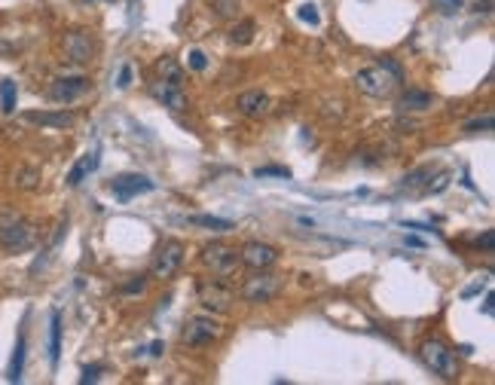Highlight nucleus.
<instances>
[{
    "label": "nucleus",
    "mask_w": 495,
    "mask_h": 385,
    "mask_svg": "<svg viewBox=\"0 0 495 385\" xmlns=\"http://www.w3.org/2000/svg\"><path fill=\"white\" fill-rule=\"evenodd\" d=\"M254 174L257 178H291V171L281 169V165H266V169H257Z\"/></svg>",
    "instance_id": "nucleus-29"
},
{
    "label": "nucleus",
    "mask_w": 495,
    "mask_h": 385,
    "mask_svg": "<svg viewBox=\"0 0 495 385\" xmlns=\"http://www.w3.org/2000/svg\"><path fill=\"white\" fill-rule=\"evenodd\" d=\"M98 165H101V156H98V150H92V153H86V156H80L77 165H73V169L68 171V178H64V181H68V187H80V183L86 181L89 174L98 169Z\"/></svg>",
    "instance_id": "nucleus-16"
},
{
    "label": "nucleus",
    "mask_w": 495,
    "mask_h": 385,
    "mask_svg": "<svg viewBox=\"0 0 495 385\" xmlns=\"http://www.w3.org/2000/svg\"><path fill=\"white\" fill-rule=\"evenodd\" d=\"M156 183L147 178V174H116L114 181H110V192L119 199V202H128L135 196H141V192H153Z\"/></svg>",
    "instance_id": "nucleus-9"
},
{
    "label": "nucleus",
    "mask_w": 495,
    "mask_h": 385,
    "mask_svg": "<svg viewBox=\"0 0 495 385\" xmlns=\"http://www.w3.org/2000/svg\"><path fill=\"white\" fill-rule=\"evenodd\" d=\"M181 263H183V245L178 242V238H169V242H162L159 245V251H156V260H153V269L150 275L153 279H171L174 272L181 269Z\"/></svg>",
    "instance_id": "nucleus-8"
},
{
    "label": "nucleus",
    "mask_w": 495,
    "mask_h": 385,
    "mask_svg": "<svg viewBox=\"0 0 495 385\" xmlns=\"http://www.w3.org/2000/svg\"><path fill=\"white\" fill-rule=\"evenodd\" d=\"M431 165H422V169H416V171H410V174H403V181H401V190H412V187H419L422 181L425 178H431Z\"/></svg>",
    "instance_id": "nucleus-23"
},
{
    "label": "nucleus",
    "mask_w": 495,
    "mask_h": 385,
    "mask_svg": "<svg viewBox=\"0 0 495 385\" xmlns=\"http://www.w3.org/2000/svg\"><path fill=\"white\" fill-rule=\"evenodd\" d=\"M9 49H13V46H9V43H0V52H9Z\"/></svg>",
    "instance_id": "nucleus-39"
},
{
    "label": "nucleus",
    "mask_w": 495,
    "mask_h": 385,
    "mask_svg": "<svg viewBox=\"0 0 495 385\" xmlns=\"http://www.w3.org/2000/svg\"><path fill=\"white\" fill-rule=\"evenodd\" d=\"M104 370H107L104 364H92V367H86V370H82L80 382H82V385H89V382H98V379H101V373H104Z\"/></svg>",
    "instance_id": "nucleus-28"
},
{
    "label": "nucleus",
    "mask_w": 495,
    "mask_h": 385,
    "mask_svg": "<svg viewBox=\"0 0 495 385\" xmlns=\"http://www.w3.org/2000/svg\"><path fill=\"white\" fill-rule=\"evenodd\" d=\"M22 370H25V334H18L13 361H9V370H6V379L9 382H22Z\"/></svg>",
    "instance_id": "nucleus-19"
},
{
    "label": "nucleus",
    "mask_w": 495,
    "mask_h": 385,
    "mask_svg": "<svg viewBox=\"0 0 495 385\" xmlns=\"http://www.w3.org/2000/svg\"><path fill=\"white\" fill-rule=\"evenodd\" d=\"M483 312H486V315H492V293H489V297H486V306H483Z\"/></svg>",
    "instance_id": "nucleus-38"
},
{
    "label": "nucleus",
    "mask_w": 495,
    "mask_h": 385,
    "mask_svg": "<svg viewBox=\"0 0 495 385\" xmlns=\"http://www.w3.org/2000/svg\"><path fill=\"white\" fill-rule=\"evenodd\" d=\"M28 123H37V126H52V128H68L73 126V114H64V110H59V114H25Z\"/></svg>",
    "instance_id": "nucleus-18"
},
{
    "label": "nucleus",
    "mask_w": 495,
    "mask_h": 385,
    "mask_svg": "<svg viewBox=\"0 0 495 385\" xmlns=\"http://www.w3.org/2000/svg\"><path fill=\"white\" fill-rule=\"evenodd\" d=\"M238 257H242V263L251 266V269H269V266H275V260H279V251L266 242H248L242 251H238Z\"/></svg>",
    "instance_id": "nucleus-12"
},
{
    "label": "nucleus",
    "mask_w": 495,
    "mask_h": 385,
    "mask_svg": "<svg viewBox=\"0 0 495 385\" xmlns=\"http://www.w3.org/2000/svg\"><path fill=\"white\" fill-rule=\"evenodd\" d=\"M196 297L208 312H217V315H224V312H229V306H233V288H229L224 279H217V275L202 279L196 284Z\"/></svg>",
    "instance_id": "nucleus-5"
},
{
    "label": "nucleus",
    "mask_w": 495,
    "mask_h": 385,
    "mask_svg": "<svg viewBox=\"0 0 495 385\" xmlns=\"http://www.w3.org/2000/svg\"><path fill=\"white\" fill-rule=\"evenodd\" d=\"M144 284H147V281H144V275H138V281H128L123 291H126V293H141V291H144Z\"/></svg>",
    "instance_id": "nucleus-34"
},
{
    "label": "nucleus",
    "mask_w": 495,
    "mask_h": 385,
    "mask_svg": "<svg viewBox=\"0 0 495 385\" xmlns=\"http://www.w3.org/2000/svg\"><path fill=\"white\" fill-rule=\"evenodd\" d=\"M279 291H281V275L266 272V269H254L251 279H245V284H242V300L260 306V302H269Z\"/></svg>",
    "instance_id": "nucleus-6"
},
{
    "label": "nucleus",
    "mask_w": 495,
    "mask_h": 385,
    "mask_svg": "<svg viewBox=\"0 0 495 385\" xmlns=\"http://www.w3.org/2000/svg\"><path fill=\"white\" fill-rule=\"evenodd\" d=\"M202 263H205V269H211V275H217V279H229V275L238 272V266H242V257H238L236 248H229L224 242H211L202 248Z\"/></svg>",
    "instance_id": "nucleus-3"
},
{
    "label": "nucleus",
    "mask_w": 495,
    "mask_h": 385,
    "mask_svg": "<svg viewBox=\"0 0 495 385\" xmlns=\"http://www.w3.org/2000/svg\"><path fill=\"white\" fill-rule=\"evenodd\" d=\"M492 114H483V116H477V119H471V123H465V132L468 135H477V132H492Z\"/></svg>",
    "instance_id": "nucleus-25"
},
{
    "label": "nucleus",
    "mask_w": 495,
    "mask_h": 385,
    "mask_svg": "<svg viewBox=\"0 0 495 385\" xmlns=\"http://www.w3.org/2000/svg\"><path fill=\"white\" fill-rule=\"evenodd\" d=\"M150 355L159 358V355H162V343H153V346H150Z\"/></svg>",
    "instance_id": "nucleus-37"
},
{
    "label": "nucleus",
    "mask_w": 495,
    "mask_h": 385,
    "mask_svg": "<svg viewBox=\"0 0 495 385\" xmlns=\"http://www.w3.org/2000/svg\"><path fill=\"white\" fill-rule=\"evenodd\" d=\"M297 16L302 18V22H309V25H321V16H318V9L312 6V4H302V6L297 9Z\"/></svg>",
    "instance_id": "nucleus-30"
},
{
    "label": "nucleus",
    "mask_w": 495,
    "mask_h": 385,
    "mask_svg": "<svg viewBox=\"0 0 495 385\" xmlns=\"http://www.w3.org/2000/svg\"><path fill=\"white\" fill-rule=\"evenodd\" d=\"M37 178H40V171H37V169H22V171H18V187H22V190H34L37 187Z\"/></svg>",
    "instance_id": "nucleus-27"
},
{
    "label": "nucleus",
    "mask_w": 495,
    "mask_h": 385,
    "mask_svg": "<svg viewBox=\"0 0 495 385\" xmlns=\"http://www.w3.org/2000/svg\"><path fill=\"white\" fill-rule=\"evenodd\" d=\"M431 104H434V95H431V92H422V89H407L398 98L401 114H422V110H428Z\"/></svg>",
    "instance_id": "nucleus-15"
},
{
    "label": "nucleus",
    "mask_w": 495,
    "mask_h": 385,
    "mask_svg": "<svg viewBox=\"0 0 495 385\" xmlns=\"http://www.w3.org/2000/svg\"><path fill=\"white\" fill-rule=\"evenodd\" d=\"M419 355H422V361H425L428 370L437 373L440 379H456V355L444 339H437V336L422 339Z\"/></svg>",
    "instance_id": "nucleus-2"
},
{
    "label": "nucleus",
    "mask_w": 495,
    "mask_h": 385,
    "mask_svg": "<svg viewBox=\"0 0 495 385\" xmlns=\"http://www.w3.org/2000/svg\"><path fill=\"white\" fill-rule=\"evenodd\" d=\"M159 77H162V80L181 82V77H183V73H181V64L174 61V59H162V61H159Z\"/></svg>",
    "instance_id": "nucleus-24"
},
{
    "label": "nucleus",
    "mask_w": 495,
    "mask_h": 385,
    "mask_svg": "<svg viewBox=\"0 0 495 385\" xmlns=\"http://www.w3.org/2000/svg\"><path fill=\"white\" fill-rule=\"evenodd\" d=\"M153 95L162 101L169 110H174V114H181V110H187V92L181 89V82L174 80H156L153 82Z\"/></svg>",
    "instance_id": "nucleus-13"
},
{
    "label": "nucleus",
    "mask_w": 495,
    "mask_h": 385,
    "mask_svg": "<svg viewBox=\"0 0 495 385\" xmlns=\"http://www.w3.org/2000/svg\"><path fill=\"white\" fill-rule=\"evenodd\" d=\"M116 86H119V89H128V86H132V68H128V64H123V71H119Z\"/></svg>",
    "instance_id": "nucleus-32"
},
{
    "label": "nucleus",
    "mask_w": 495,
    "mask_h": 385,
    "mask_svg": "<svg viewBox=\"0 0 495 385\" xmlns=\"http://www.w3.org/2000/svg\"><path fill=\"white\" fill-rule=\"evenodd\" d=\"M196 226H205V229H214V233H226L233 229V220H224V217H214V214H196L192 217Z\"/></svg>",
    "instance_id": "nucleus-22"
},
{
    "label": "nucleus",
    "mask_w": 495,
    "mask_h": 385,
    "mask_svg": "<svg viewBox=\"0 0 495 385\" xmlns=\"http://www.w3.org/2000/svg\"><path fill=\"white\" fill-rule=\"evenodd\" d=\"M355 86L361 95L367 98H391L401 86V68L389 59H382V64L364 68L355 73Z\"/></svg>",
    "instance_id": "nucleus-1"
},
{
    "label": "nucleus",
    "mask_w": 495,
    "mask_h": 385,
    "mask_svg": "<svg viewBox=\"0 0 495 385\" xmlns=\"http://www.w3.org/2000/svg\"><path fill=\"white\" fill-rule=\"evenodd\" d=\"M477 245H480L483 251H492V245H495V233H492V229H486V233L477 238Z\"/></svg>",
    "instance_id": "nucleus-33"
},
{
    "label": "nucleus",
    "mask_w": 495,
    "mask_h": 385,
    "mask_svg": "<svg viewBox=\"0 0 495 385\" xmlns=\"http://www.w3.org/2000/svg\"><path fill=\"white\" fill-rule=\"evenodd\" d=\"M269 107H272V101H269V95H266V92H260V89L242 92V95L236 98V110H238L242 116H251V119L266 116V114H269Z\"/></svg>",
    "instance_id": "nucleus-14"
},
{
    "label": "nucleus",
    "mask_w": 495,
    "mask_h": 385,
    "mask_svg": "<svg viewBox=\"0 0 495 385\" xmlns=\"http://www.w3.org/2000/svg\"><path fill=\"white\" fill-rule=\"evenodd\" d=\"M61 358V312H52L49 315V364L59 367Z\"/></svg>",
    "instance_id": "nucleus-17"
},
{
    "label": "nucleus",
    "mask_w": 495,
    "mask_h": 385,
    "mask_svg": "<svg viewBox=\"0 0 495 385\" xmlns=\"http://www.w3.org/2000/svg\"><path fill=\"white\" fill-rule=\"evenodd\" d=\"M480 291H483V284L477 281V284H471V288H465V291H462V297H465V300H468V297H477Z\"/></svg>",
    "instance_id": "nucleus-35"
},
{
    "label": "nucleus",
    "mask_w": 495,
    "mask_h": 385,
    "mask_svg": "<svg viewBox=\"0 0 495 385\" xmlns=\"http://www.w3.org/2000/svg\"><path fill=\"white\" fill-rule=\"evenodd\" d=\"M211 6H214V13H217L220 18H229V16H236L238 0H211Z\"/></svg>",
    "instance_id": "nucleus-26"
},
{
    "label": "nucleus",
    "mask_w": 495,
    "mask_h": 385,
    "mask_svg": "<svg viewBox=\"0 0 495 385\" xmlns=\"http://www.w3.org/2000/svg\"><path fill=\"white\" fill-rule=\"evenodd\" d=\"M16 98H18L16 82H13V80H4V82H0V110H4L6 116L16 114Z\"/></svg>",
    "instance_id": "nucleus-21"
},
{
    "label": "nucleus",
    "mask_w": 495,
    "mask_h": 385,
    "mask_svg": "<svg viewBox=\"0 0 495 385\" xmlns=\"http://www.w3.org/2000/svg\"><path fill=\"white\" fill-rule=\"evenodd\" d=\"M254 34H257V25H254V18H245V22H238L233 25V31H229V40L238 43V46H248L254 40Z\"/></svg>",
    "instance_id": "nucleus-20"
},
{
    "label": "nucleus",
    "mask_w": 495,
    "mask_h": 385,
    "mask_svg": "<svg viewBox=\"0 0 495 385\" xmlns=\"http://www.w3.org/2000/svg\"><path fill=\"white\" fill-rule=\"evenodd\" d=\"M403 245H410V248H425V242H422V238H416V236H403Z\"/></svg>",
    "instance_id": "nucleus-36"
},
{
    "label": "nucleus",
    "mask_w": 495,
    "mask_h": 385,
    "mask_svg": "<svg viewBox=\"0 0 495 385\" xmlns=\"http://www.w3.org/2000/svg\"><path fill=\"white\" fill-rule=\"evenodd\" d=\"M220 334H224V327H220L217 318L211 315H192L183 321L181 327V343L190 346V348H202L208 343H214V339H220Z\"/></svg>",
    "instance_id": "nucleus-4"
},
{
    "label": "nucleus",
    "mask_w": 495,
    "mask_h": 385,
    "mask_svg": "<svg viewBox=\"0 0 495 385\" xmlns=\"http://www.w3.org/2000/svg\"><path fill=\"white\" fill-rule=\"evenodd\" d=\"M187 64H190L192 71H205V68H208V59H205V52H202V49H192V52L187 55Z\"/></svg>",
    "instance_id": "nucleus-31"
},
{
    "label": "nucleus",
    "mask_w": 495,
    "mask_h": 385,
    "mask_svg": "<svg viewBox=\"0 0 495 385\" xmlns=\"http://www.w3.org/2000/svg\"><path fill=\"white\" fill-rule=\"evenodd\" d=\"M61 49L71 61L86 64V61H92V55H95V37L89 31H68L61 40Z\"/></svg>",
    "instance_id": "nucleus-11"
},
{
    "label": "nucleus",
    "mask_w": 495,
    "mask_h": 385,
    "mask_svg": "<svg viewBox=\"0 0 495 385\" xmlns=\"http://www.w3.org/2000/svg\"><path fill=\"white\" fill-rule=\"evenodd\" d=\"M89 77H55L49 86V98L55 104H71V101L82 98L89 92Z\"/></svg>",
    "instance_id": "nucleus-10"
},
{
    "label": "nucleus",
    "mask_w": 495,
    "mask_h": 385,
    "mask_svg": "<svg viewBox=\"0 0 495 385\" xmlns=\"http://www.w3.org/2000/svg\"><path fill=\"white\" fill-rule=\"evenodd\" d=\"M446 4H449V6H462V0H446Z\"/></svg>",
    "instance_id": "nucleus-40"
},
{
    "label": "nucleus",
    "mask_w": 495,
    "mask_h": 385,
    "mask_svg": "<svg viewBox=\"0 0 495 385\" xmlns=\"http://www.w3.org/2000/svg\"><path fill=\"white\" fill-rule=\"evenodd\" d=\"M34 242V229L28 220L16 217V214H6L0 220V248L4 251H25V248H31Z\"/></svg>",
    "instance_id": "nucleus-7"
}]
</instances>
